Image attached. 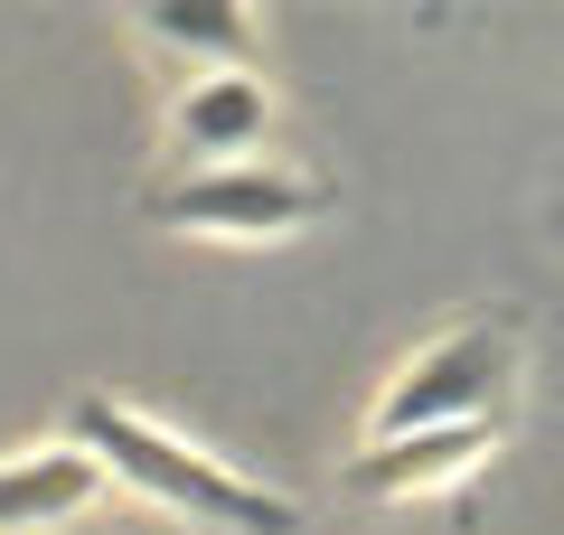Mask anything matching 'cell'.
Returning <instances> with one entry per match:
<instances>
[{"label": "cell", "mask_w": 564, "mask_h": 535, "mask_svg": "<svg viewBox=\"0 0 564 535\" xmlns=\"http://www.w3.org/2000/svg\"><path fill=\"white\" fill-rule=\"evenodd\" d=\"M66 441L95 451L104 479L161 498V507L188 516V526H217V535H302V498L263 489V479L236 470L226 451H198L188 433H170V423L132 414V404H113V395H76Z\"/></svg>", "instance_id": "6da1fadb"}, {"label": "cell", "mask_w": 564, "mask_h": 535, "mask_svg": "<svg viewBox=\"0 0 564 535\" xmlns=\"http://www.w3.org/2000/svg\"><path fill=\"white\" fill-rule=\"evenodd\" d=\"M518 376H527V338L508 319H462V329L423 338L395 376H386L377 414H367V441L443 433V423H508Z\"/></svg>", "instance_id": "7a4b0ae2"}, {"label": "cell", "mask_w": 564, "mask_h": 535, "mask_svg": "<svg viewBox=\"0 0 564 535\" xmlns=\"http://www.w3.org/2000/svg\"><path fill=\"white\" fill-rule=\"evenodd\" d=\"M329 207V178H311L302 160L254 151V160H217V170H180L151 188V217L180 236H226V244H282Z\"/></svg>", "instance_id": "3957f363"}, {"label": "cell", "mask_w": 564, "mask_h": 535, "mask_svg": "<svg viewBox=\"0 0 564 535\" xmlns=\"http://www.w3.org/2000/svg\"><path fill=\"white\" fill-rule=\"evenodd\" d=\"M282 103L263 85V66H198V76L170 95V151L180 170H217V160H254L273 141Z\"/></svg>", "instance_id": "277c9868"}, {"label": "cell", "mask_w": 564, "mask_h": 535, "mask_svg": "<svg viewBox=\"0 0 564 535\" xmlns=\"http://www.w3.org/2000/svg\"><path fill=\"white\" fill-rule=\"evenodd\" d=\"M508 423H443V433H395V441H367L348 460V489L377 498V507H404V498H433V489H462L489 451H499Z\"/></svg>", "instance_id": "5b68a950"}, {"label": "cell", "mask_w": 564, "mask_h": 535, "mask_svg": "<svg viewBox=\"0 0 564 535\" xmlns=\"http://www.w3.org/2000/svg\"><path fill=\"white\" fill-rule=\"evenodd\" d=\"M104 498V460L76 451V441H39V451H10L0 460V535H29V526H66Z\"/></svg>", "instance_id": "8992f818"}, {"label": "cell", "mask_w": 564, "mask_h": 535, "mask_svg": "<svg viewBox=\"0 0 564 535\" xmlns=\"http://www.w3.org/2000/svg\"><path fill=\"white\" fill-rule=\"evenodd\" d=\"M141 29L161 47H188V76L198 66H254V20L245 10H151Z\"/></svg>", "instance_id": "52a82bcc"}]
</instances>
